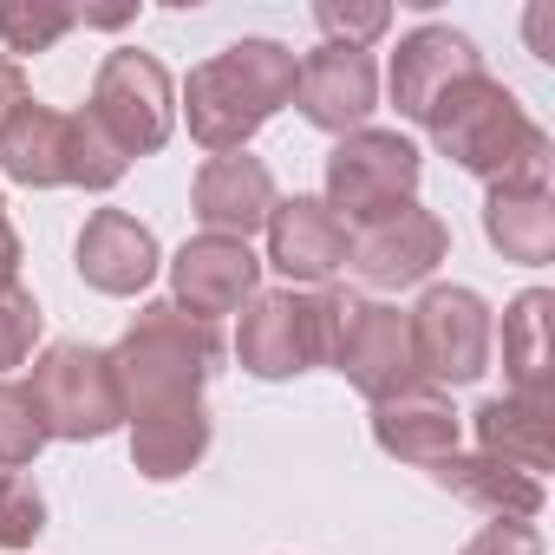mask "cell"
Segmentation results:
<instances>
[{
	"label": "cell",
	"mask_w": 555,
	"mask_h": 555,
	"mask_svg": "<svg viewBox=\"0 0 555 555\" xmlns=\"http://www.w3.org/2000/svg\"><path fill=\"white\" fill-rule=\"evenodd\" d=\"M477 73H483V53H477L464 34H451V27H418V34H405V40H399L386 86H392L399 118L425 125V118H431V105H438L457 79H477Z\"/></svg>",
	"instance_id": "13"
},
{
	"label": "cell",
	"mask_w": 555,
	"mask_h": 555,
	"mask_svg": "<svg viewBox=\"0 0 555 555\" xmlns=\"http://www.w3.org/2000/svg\"><path fill=\"white\" fill-rule=\"evenodd\" d=\"M457 555H542V535H535V522H490Z\"/></svg>",
	"instance_id": "30"
},
{
	"label": "cell",
	"mask_w": 555,
	"mask_h": 555,
	"mask_svg": "<svg viewBox=\"0 0 555 555\" xmlns=\"http://www.w3.org/2000/svg\"><path fill=\"white\" fill-rule=\"evenodd\" d=\"M92 125L125 151V157H151L164 151L170 125H177V92H170V73L151 60V53H112L92 79Z\"/></svg>",
	"instance_id": "7"
},
{
	"label": "cell",
	"mask_w": 555,
	"mask_h": 555,
	"mask_svg": "<svg viewBox=\"0 0 555 555\" xmlns=\"http://www.w3.org/2000/svg\"><path fill=\"white\" fill-rule=\"evenodd\" d=\"M21 282V235L8 222V196H0V288H14Z\"/></svg>",
	"instance_id": "32"
},
{
	"label": "cell",
	"mask_w": 555,
	"mask_h": 555,
	"mask_svg": "<svg viewBox=\"0 0 555 555\" xmlns=\"http://www.w3.org/2000/svg\"><path fill=\"white\" fill-rule=\"evenodd\" d=\"M170 288H177V308L196 321L235 314L261 295V255L235 235H190L170 261Z\"/></svg>",
	"instance_id": "11"
},
{
	"label": "cell",
	"mask_w": 555,
	"mask_h": 555,
	"mask_svg": "<svg viewBox=\"0 0 555 555\" xmlns=\"http://www.w3.org/2000/svg\"><path fill=\"white\" fill-rule=\"evenodd\" d=\"M418 170H425V157H418V144L412 138H399V131H353V138H340L334 144V157H327V209L340 216V222H379V216H392V209H405L412 203V190H418Z\"/></svg>",
	"instance_id": "6"
},
{
	"label": "cell",
	"mask_w": 555,
	"mask_h": 555,
	"mask_svg": "<svg viewBox=\"0 0 555 555\" xmlns=\"http://www.w3.org/2000/svg\"><path fill=\"white\" fill-rule=\"evenodd\" d=\"M412 327V366L425 386H470L490 366V308L477 288H425L405 314Z\"/></svg>",
	"instance_id": "8"
},
{
	"label": "cell",
	"mask_w": 555,
	"mask_h": 555,
	"mask_svg": "<svg viewBox=\"0 0 555 555\" xmlns=\"http://www.w3.org/2000/svg\"><path fill=\"white\" fill-rule=\"evenodd\" d=\"M47 451V418L21 379H0V470H21Z\"/></svg>",
	"instance_id": "25"
},
{
	"label": "cell",
	"mask_w": 555,
	"mask_h": 555,
	"mask_svg": "<svg viewBox=\"0 0 555 555\" xmlns=\"http://www.w3.org/2000/svg\"><path fill=\"white\" fill-rule=\"evenodd\" d=\"M190 216L203 222V235H235L248 242L255 229H268L274 216V177L261 157L248 151H229V157H209L190 183Z\"/></svg>",
	"instance_id": "14"
},
{
	"label": "cell",
	"mask_w": 555,
	"mask_h": 555,
	"mask_svg": "<svg viewBox=\"0 0 555 555\" xmlns=\"http://www.w3.org/2000/svg\"><path fill=\"white\" fill-rule=\"evenodd\" d=\"M40 418H47V438H112L125 425V399H118V379H112V353L86 347V340H53L40 360H34V379H27Z\"/></svg>",
	"instance_id": "5"
},
{
	"label": "cell",
	"mask_w": 555,
	"mask_h": 555,
	"mask_svg": "<svg viewBox=\"0 0 555 555\" xmlns=\"http://www.w3.org/2000/svg\"><path fill=\"white\" fill-rule=\"evenodd\" d=\"M314 21H321L327 47H360V53H366V47L392 27V8H379V0H366V8H353V0H321Z\"/></svg>",
	"instance_id": "27"
},
{
	"label": "cell",
	"mask_w": 555,
	"mask_h": 555,
	"mask_svg": "<svg viewBox=\"0 0 555 555\" xmlns=\"http://www.w3.org/2000/svg\"><path fill=\"white\" fill-rule=\"evenodd\" d=\"M425 131H431V144L457 170H470L483 183H535V190H548V131L529 125V112L516 105V92L496 86L490 73L457 79L431 105Z\"/></svg>",
	"instance_id": "1"
},
{
	"label": "cell",
	"mask_w": 555,
	"mask_h": 555,
	"mask_svg": "<svg viewBox=\"0 0 555 555\" xmlns=\"http://www.w3.org/2000/svg\"><path fill=\"white\" fill-rule=\"evenodd\" d=\"M548 308L555 295L529 288L503 314V366H509V399L555 405V373H548Z\"/></svg>",
	"instance_id": "23"
},
{
	"label": "cell",
	"mask_w": 555,
	"mask_h": 555,
	"mask_svg": "<svg viewBox=\"0 0 555 555\" xmlns=\"http://www.w3.org/2000/svg\"><path fill=\"white\" fill-rule=\"evenodd\" d=\"M21 105H27V73H21V60L0 53V125H8Z\"/></svg>",
	"instance_id": "31"
},
{
	"label": "cell",
	"mask_w": 555,
	"mask_h": 555,
	"mask_svg": "<svg viewBox=\"0 0 555 555\" xmlns=\"http://www.w3.org/2000/svg\"><path fill=\"white\" fill-rule=\"evenodd\" d=\"M321 366L347 373V386L366 399H392V392L418 386L405 314L386 301H366V295H340V288L321 295Z\"/></svg>",
	"instance_id": "4"
},
{
	"label": "cell",
	"mask_w": 555,
	"mask_h": 555,
	"mask_svg": "<svg viewBox=\"0 0 555 555\" xmlns=\"http://www.w3.org/2000/svg\"><path fill=\"white\" fill-rule=\"evenodd\" d=\"M157 235L125 209H92L79 229V274L99 295H144L157 282Z\"/></svg>",
	"instance_id": "15"
},
{
	"label": "cell",
	"mask_w": 555,
	"mask_h": 555,
	"mask_svg": "<svg viewBox=\"0 0 555 555\" xmlns=\"http://www.w3.org/2000/svg\"><path fill=\"white\" fill-rule=\"evenodd\" d=\"M235 360L255 379H295V373L321 366V295H295V288L255 295L242 308Z\"/></svg>",
	"instance_id": "9"
},
{
	"label": "cell",
	"mask_w": 555,
	"mask_h": 555,
	"mask_svg": "<svg viewBox=\"0 0 555 555\" xmlns=\"http://www.w3.org/2000/svg\"><path fill=\"white\" fill-rule=\"evenodd\" d=\"M203 451H209V412H203V399H190V405H164V412L131 418V464H138L151 483L183 477Z\"/></svg>",
	"instance_id": "22"
},
{
	"label": "cell",
	"mask_w": 555,
	"mask_h": 555,
	"mask_svg": "<svg viewBox=\"0 0 555 555\" xmlns=\"http://www.w3.org/2000/svg\"><path fill=\"white\" fill-rule=\"evenodd\" d=\"M373 438H379L386 457L431 470L438 457L457 451V412H451V399L438 386L418 379V386H405L392 399H373Z\"/></svg>",
	"instance_id": "17"
},
{
	"label": "cell",
	"mask_w": 555,
	"mask_h": 555,
	"mask_svg": "<svg viewBox=\"0 0 555 555\" xmlns=\"http://www.w3.org/2000/svg\"><path fill=\"white\" fill-rule=\"evenodd\" d=\"M47 529V503L21 470H0V548H27Z\"/></svg>",
	"instance_id": "29"
},
{
	"label": "cell",
	"mask_w": 555,
	"mask_h": 555,
	"mask_svg": "<svg viewBox=\"0 0 555 555\" xmlns=\"http://www.w3.org/2000/svg\"><path fill=\"white\" fill-rule=\"evenodd\" d=\"M483 235L503 248V261L542 268L555 255V190L490 183V196H483Z\"/></svg>",
	"instance_id": "21"
},
{
	"label": "cell",
	"mask_w": 555,
	"mask_h": 555,
	"mask_svg": "<svg viewBox=\"0 0 555 555\" xmlns=\"http://www.w3.org/2000/svg\"><path fill=\"white\" fill-rule=\"evenodd\" d=\"M216 360H222V340H216L209 321L183 314L177 301L138 308V321H131L125 340L112 347V379H118L125 418H144V412L203 399Z\"/></svg>",
	"instance_id": "3"
},
{
	"label": "cell",
	"mask_w": 555,
	"mask_h": 555,
	"mask_svg": "<svg viewBox=\"0 0 555 555\" xmlns=\"http://www.w3.org/2000/svg\"><path fill=\"white\" fill-rule=\"evenodd\" d=\"M444 248H451V229L431 209H418V203L347 229V268L366 288H412V282H425V274L444 261Z\"/></svg>",
	"instance_id": "10"
},
{
	"label": "cell",
	"mask_w": 555,
	"mask_h": 555,
	"mask_svg": "<svg viewBox=\"0 0 555 555\" xmlns=\"http://www.w3.org/2000/svg\"><path fill=\"white\" fill-rule=\"evenodd\" d=\"M79 27V8L66 0H0V47L14 53H53Z\"/></svg>",
	"instance_id": "24"
},
{
	"label": "cell",
	"mask_w": 555,
	"mask_h": 555,
	"mask_svg": "<svg viewBox=\"0 0 555 555\" xmlns=\"http://www.w3.org/2000/svg\"><path fill=\"white\" fill-rule=\"evenodd\" d=\"M295 105L308 112V125L334 131V138H353L366 131L373 105H379V66L373 53L360 47H314L295 73Z\"/></svg>",
	"instance_id": "12"
},
{
	"label": "cell",
	"mask_w": 555,
	"mask_h": 555,
	"mask_svg": "<svg viewBox=\"0 0 555 555\" xmlns=\"http://www.w3.org/2000/svg\"><path fill=\"white\" fill-rule=\"evenodd\" d=\"M125 170H131V157L92 125V112H73V177H66V183H79V190H112Z\"/></svg>",
	"instance_id": "26"
},
{
	"label": "cell",
	"mask_w": 555,
	"mask_h": 555,
	"mask_svg": "<svg viewBox=\"0 0 555 555\" xmlns=\"http://www.w3.org/2000/svg\"><path fill=\"white\" fill-rule=\"evenodd\" d=\"M470 431H477V451L496 457V464H516L529 477H542L555 464V405H529V399H483L470 412Z\"/></svg>",
	"instance_id": "20"
},
{
	"label": "cell",
	"mask_w": 555,
	"mask_h": 555,
	"mask_svg": "<svg viewBox=\"0 0 555 555\" xmlns=\"http://www.w3.org/2000/svg\"><path fill=\"white\" fill-rule=\"evenodd\" d=\"M268 261L288 274V282H327L347 268V222L321 203V196H288L268 216Z\"/></svg>",
	"instance_id": "16"
},
{
	"label": "cell",
	"mask_w": 555,
	"mask_h": 555,
	"mask_svg": "<svg viewBox=\"0 0 555 555\" xmlns=\"http://www.w3.org/2000/svg\"><path fill=\"white\" fill-rule=\"evenodd\" d=\"M295 73L301 60L282 47V40H235L229 53L203 60L183 86V118H190V138L216 157L242 151L274 112L295 99Z\"/></svg>",
	"instance_id": "2"
},
{
	"label": "cell",
	"mask_w": 555,
	"mask_h": 555,
	"mask_svg": "<svg viewBox=\"0 0 555 555\" xmlns=\"http://www.w3.org/2000/svg\"><path fill=\"white\" fill-rule=\"evenodd\" d=\"M40 301L14 282V288H0V373L8 366H27L34 360V340H40Z\"/></svg>",
	"instance_id": "28"
},
{
	"label": "cell",
	"mask_w": 555,
	"mask_h": 555,
	"mask_svg": "<svg viewBox=\"0 0 555 555\" xmlns=\"http://www.w3.org/2000/svg\"><path fill=\"white\" fill-rule=\"evenodd\" d=\"M0 170L27 190H60L73 177V118L53 105H21L0 125Z\"/></svg>",
	"instance_id": "19"
},
{
	"label": "cell",
	"mask_w": 555,
	"mask_h": 555,
	"mask_svg": "<svg viewBox=\"0 0 555 555\" xmlns=\"http://www.w3.org/2000/svg\"><path fill=\"white\" fill-rule=\"evenodd\" d=\"M431 477H438L457 503H470V509H483V516H496V522H535V516H542V477H529V470H516V464H496V457H483V451H451V457L431 464Z\"/></svg>",
	"instance_id": "18"
}]
</instances>
